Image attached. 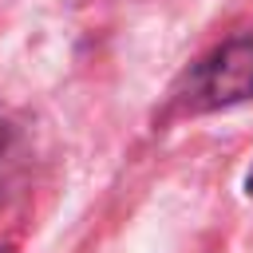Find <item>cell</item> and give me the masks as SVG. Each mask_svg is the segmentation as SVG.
Masks as SVG:
<instances>
[{
  "label": "cell",
  "mask_w": 253,
  "mask_h": 253,
  "mask_svg": "<svg viewBox=\"0 0 253 253\" xmlns=\"http://www.w3.org/2000/svg\"><path fill=\"white\" fill-rule=\"evenodd\" d=\"M253 99V40H229L206 63L194 67L186 87L190 111H213Z\"/></svg>",
  "instance_id": "6da1fadb"
},
{
  "label": "cell",
  "mask_w": 253,
  "mask_h": 253,
  "mask_svg": "<svg viewBox=\"0 0 253 253\" xmlns=\"http://www.w3.org/2000/svg\"><path fill=\"white\" fill-rule=\"evenodd\" d=\"M249 194H253V174H249Z\"/></svg>",
  "instance_id": "7a4b0ae2"
}]
</instances>
